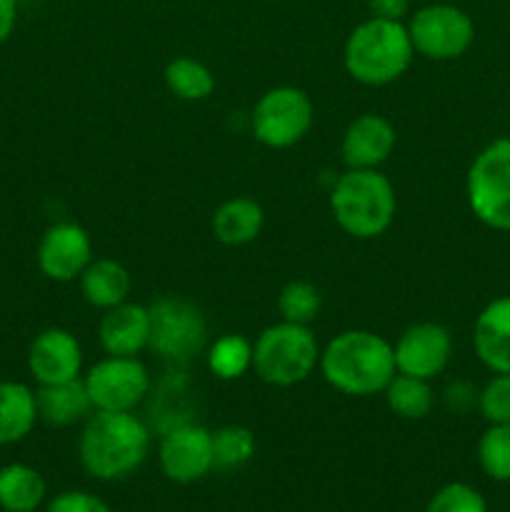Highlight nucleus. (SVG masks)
<instances>
[{"label":"nucleus","instance_id":"1","mask_svg":"<svg viewBox=\"0 0 510 512\" xmlns=\"http://www.w3.org/2000/svg\"><path fill=\"white\" fill-rule=\"evenodd\" d=\"M318 368L330 388L355 398L383 393L398 373L393 343L373 330H345L335 335L320 350Z\"/></svg>","mask_w":510,"mask_h":512},{"label":"nucleus","instance_id":"2","mask_svg":"<svg viewBox=\"0 0 510 512\" xmlns=\"http://www.w3.org/2000/svg\"><path fill=\"white\" fill-rule=\"evenodd\" d=\"M150 453V430L138 415L95 410L85 418L78 455L85 473L98 480L133 475Z\"/></svg>","mask_w":510,"mask_h":512},{"label":"nucleus","instance_id":"3","mask_svg":"<svg viewBox=\"0 0 510 512\" xmlns=\"http://www.w3.org/2000/svg\"><path fill=\"white\" fill-rule=\"evenodd\" d=\"M330 210L338 228L350 238L373 240L393 225L398 195L378 168H348L330 190Z\"/></svg>","mask_w":510,"mask_h":512},{"label":"nucleus","instance_id":"4","mask_svg":"<svg viewBox=\"0 0 510 512\" xmlns=\"http://www.w3.org/2000/svg\"><path fill=\"white\" fill-rule=\"evenodd\" d=\"M413 55L415 48L408 25L370 15L350 30L343 48V65L355 83L380 88L405 75Z\"/></svg>","mask_w":510,"mask_h":512},{"label":"nucleus","instance_id":"5","mask_svg":"<svg viewBox=\"0 0 510 512\" xmlns=\"http://www.w3.org/2000/svg\"><path fill=\"white\" fill-rule=\"evenodd\" d=\"M320 365V345L310 325H270L253 343V370L263 383L275 388H293L303 383Z\"/></svg>","mask_w":510,"mask_h":512},{"label":"nucleus","instance_id":"6","mask_svg":"<svg viewBox=\"0 0 510 512\" xmlns=\"http://www.w3.org/2000/svg\"><path fill=\"white\" fill-rule=\"evenodd\" d=\"M150 310V345L155 355L170 363H188L208 343L203 310L180 295H163Z\"/></svg>","mask_w":510,"mask_h":512},{"label":"nucleus","instance_id":"7","mask_svg":"<svg viewBox=\"0 0 510 512\" xmlns=\"http://www.w3.org/2000/svg\"><path fill=\"white\" fill-rule=\"evenodd\" d=\"M315 108L305 90L278 85L265 90L250 113V128L265 148L285 150L298 145L313 128Z\"/></svg>","mask_w":510,"mask_h":512},{"label":"nucleus","instance_id":"8","mask_svg":"<svg viewBox=\"0 0 510 512\" xmlns=\"http://www.w3.org/2000/svg\"><path fill=\"white\" fill-rule=\"evenodd\" d=\"M468 203L493 230H510V138H498L475 155L468 170Z\"/></svg>","mask_w":510,"mask_h":512},{"label":"nucleus","instance_id":"9","mask_svg":"<svg viewBox=\"0 0 510 512\" xmlns=\"http://www.w3.org/2000/svg\"><path fill=\"white\" fill-rule=\"evenodd\" d=\"M415 53L428 60H455L473 45L475 25L465 10L435 3L415 10L408 23Z\"/></svg>","mask_w":510,"mask_h":512},{"label":"nucleus","instance_id":"10","mask_svg":"<svg viewBox=\"0 0 510 512\" xmlns=\"http://www.w3.org/2000/svg\"><path fill=\"white\" fill-rule=\"evenodd\" d=\"M95 410L130 413L150 390V373L138 358L108 355L98 360L83 378Z\"/></svg>","mask_w":510,"mask_h":512},{"label":"nucleus","instance_id":"11","mask_svg":"<svg viewBox=\"0 0 510 512\" xmlns=\"http://www.w3.org/2000/svg\"><path fill=\"white\" fill-rule=\"evenodd\" d=\"M160 468L173 483H195L213 470V433L198 423L175 425L160 440Z\"/></svg>","mask_w":510,"mask_h":512},{"label":"nucleus","instance_id":"12","mask_svg":"<svg viewBox=\"0 0 510 512\" xmlns=\"http://www.w3.org/2000/svg\"><path fill=\"white\" fill-rule=\"evenodd\" d=\"M40 273L55 283H70L93 263V240L78 223H55L43 233L38 245Z\"/></svg>","mask_w":510,"mask_h":512},{"label":"nucleus","instance_id":"13","mask_svg":"<svg viewBox=\"0 0 510 512\" xmlns=\"http://www.w3.org/2000/svg\"><path fill=\"white\" fill-rule=\"evenodd\" d=\"M393 350L398 373L433 380L448 368L453 338L440 323H415L400 335Z\"/></svg>","mask_w":510,"mask_h":512},{"label":"nucleus","instance_id":"14","mask_svg":"<svg viewBox=\"0 0 510 512\" xmlns=\"http://www.w3.org/2000/svg\"><path fill=\"white\" fill-rule=\"evenodd\" d=\"M28 370L38 385L78 380L83 370V348L70 330L48 328L35 335L28 350Z\"/></svg>","mask_w":510,"mask_h":512},{"label":"nucleus","instance_id":"15","mask_svg":"<svg viewBox=\"0 0 510 512\" xmlns=\"http://www.w3.org/2000/svg\"><path fill=\"white\" fill-rule=\"evenodd\" d=\"M393 123L383 115L363 113L345 128L343 143V160L348 168H380L395 150Z\"/></svg>","mask_w":510,"mask_h":512},{"label":"nucleus","instance_id":"16","mask_svg":"<svg viewBox=\"0 0 510 512\" xmlns=\"http://www.w3.org/2000/svg\"><path fill=\"white\" fill-rule=\"evenodd\" d=\"M100 348L108 355L138 358L150 345V310L148 305L125 303L105 310L98 325Z\"/></svg>","mask_w":510,"mask_h":512},{"label":"nucleus","instance_id":"17","mask_svg":"<svg viewBox=\"0 0 510 512\" xmlns=\"http://www.w3.org/2000/svg\"><path fill=\"white\" fill-rule=\"evenodd\" d=\"M473 345L485 368L510 373V295L485 305L475 320Z\"/></svg>","mask_w":510,"mask_h":512},{"label":"nucleus","instance_id":"18","mask_svg":"<svg viewBox=\"0 0 510 512\" xmlns=\"http://www.w3.org/2000/svg\"><path fill=\"white\" fill-rule=\"evenodd\" d=\"M35 405H38V420H43L50 428H68V425L85 420L90 410H95L83 378L68 380V383L38 385Z\"/></svg>","mask_w":510,"mask_h":512},{"label":"nucleus","instance_id":"19","mask_svg":"<svg viewBox=\"0 0 510 512\" xmlns=\"http://www.w3.org/2000/svg\"><path fill=\"white\" fill-rule=\"evenodd\" d=\"M265 223V213L260 208L258 200L248 198V195H238L215 208L210 228L218 243L238 248V245L253 243L260 235Z\"/></svg>","mask_w":510,"mask_h":512},{"label":"nucleus","instance_id":"20","mask_svg":"<svg viewBox=\"0 0 510 512\" xmlns=\"http://www.w3.org/2000/svg\"><path fill=\"white\" fill-rule=\"evenodd\" d=\"M78 280L83 298L98 310H110L125 303L133 290L128 268L110 258H93V263L83 270Z\"/></svg>","mask_w":510,"mask_h":512},{"label":"nucleus","instance_id":"21","mask_svg":"<svg viewBox=\"0 0 510 512\" xmlns=\"http://www.w3.org/2000/svg\"><path fill=\"white\" fill-rule=\"evenodd\" d=\"M38 423L35 393L23 383H0V445H13L28 438Z\"/></svg>","mask_w":510,"mask_h":512},{"label":"nucleus","instance_id":"22","mask_svg":"<svg viewBox=\"0 0 510 512\" xmlns=\"http://www.w3.org/2000/svg\"><path fill=\"white\" fill-rule=\"evenodd\" d=\"M45 500V478L35 468L13 463L0 468V508L5 512H35Z\"/></svg>","mask_w":510,"mask_h":512},{"label":"nucleus","instance_id":"23","mask_svg":"<svg viewBox=\"0 0 510 512\" xmlns=\"http://www.w3.org/2000/svg\"><path fill=\"white\" fill-rule=\"evenodd\" d=\"M383 395L388 408L403 420H423L433 410L435 403L430 380L413 378V375L403 373L393 375V380L383 390Z\"/></svg>","mask_w":510,"mask_h":512},{"label":"nucleus","instance_id":"24","mask_svg":"<svg viewBox=\"0 0 510 512\" xmlns=\"http://www.w3.org/2000/svg\"><path fill=\"white\" fill-rule=\"evenodd\" d=\"M163 78L170 93L180 100H188V103H198V100L210 98L215 90V78L208 65L195 58H188V55H180V58L170 60L165 65Z\"/></svg>","mask_w":510,"mask_h":512},{"label":"nucleus","instance_id":"25","mask_svg":"<svg viewBox=\"0 0 510 512\" xmlns=\"http://www.w3.org/2000/svg\"><path fill=\"white\" fill-rule=\"evenodd\" d=\"M208 368L218 380H240L253 370V343L238 333L220 335L208 348Z\"/></svg>","mask_w":510,"mask_h":512},{"label":"nucleus","instance_id":"26","mask_svg":"<svg viewBox=\"0 0 510 512\" xmlns=\"http://www.w3.org/2000/svg\"><path fill=\"white\" fill-rule=\"evenodd\" d=\"M255 455V435L243 425H225L213 433V470L243 468Z\"/></svg>","mask_w":510,"mask_h":512},{"label":"nucleus","instance_id":"27","mask_svg":"<svg viewBox=\"0 0 510 512\" xmlns=\"http://www.w3.org/2000/svg\"><path fill=\"white\" fill-rule=\"evenodd\" d=\"M320 308H323L320 290L308 280H290L278 295L280 318L288 323L310 325L320 315Z\"/></svg>","mask_w":510,"mask_h":512},{"label":"nucleus","instance_id":"28","mask_svg":"<svg viewBox=\"0 0 510 512\" xmlns=\"http://www.w3.org/2000/svg\"><path fill=\"white\" fill-rule=\"evenodd\" d=\"M478 460L485 475L510 483V423L490 425L478 443Z\"/></svg>","mask_w":510,"mask_h":512},{"label":"nucleus","instance_id":"29","mask_svg":"<svg viewBox=\"0 0 510 512\" xmlns=\"http://www.w3.org/2000/svg\"><path fill=\"white\" fill-rule=\"evenodd\" d=\"M425 512H488V503L465 483H448L430 498Z\"/></svg>","mask_w":510,"mask_h":512},{"label":"nucleus","instance_id":"30","mask_svg":"<svg viewBox=\"0 0 510 512\" xmlns=\"http://www.w3.org/2000/svg\"><path fill=\"white\" fill-rule=\"evenodd\" d=\"M478 408L490 425L510 423V373H495V378L480 390Z\"/></svg>","mask_w":510,"mask_h":512},{"label":"nucleus","instance_id":"31","mask_svg":"<svg viewBox=\"0 0 510 512\" xmlns=\"http://www.w3.org/2000/svg\"><path fill=\"white\" fill-rule=\"evenodd\" d=\"M45 512H110V508L98 495L83 493V490H68V493L55 495Z\"/></svg>","mask_w":510,"mask_h":512},{"label":"nucleus","instance_id":"32","mask_svg":"<svg viewBox=\"0 0 510 512\" xmlns=\"http://www.w3.org/2000/svg\"><path fill=\"white\" fill-rule=\"evenodd\" d=\"M368 8L373 18L400 20L410 8V0H368Z\"/></svg>","mask_w":510,"mask_h":512},{"label":"nucleus","instance_id":"33","mask_svg":"<svg viewBox=\"0 0 510 512\" xmlns=\"http://www.w3.org/2000/svg\"><path fill=\"white\" fill-rule=\"evenodd\" d=\"M18 20V3L15 0H0V45L10 38Z\"/></svg>","mask_w":510,"mask_h":512}]
</instances>
